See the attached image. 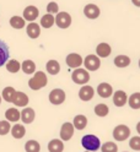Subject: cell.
I'll return each instance as SVG.
<instances>
[{
	"label": "cell",
	"instance_id": "cell-36",
	"mask_svg": "<svg viewBox=\"0 0 140 152\" xmlns=\"http://www.w3.org/2000/svg\"><path fill=\"white\" fill-rule=\"evenodd\" d=\"M129 146L134 151H140V136H133L129 141Z\"/></svg>",
	"mask_w": 140,
	"mask_h": 152
},
{
	"label": "cell",
	"instance_id": "cell-21",
	"mask_svg": "<svg viewBox=\"0 0 140 152\" xmlns=\"http://www.w3.org/2000/svg\"><path fill=\"white\" fill-rule=\"evenodd\" d=\"M48 151L49 152H63L64 151V144L63 140L53 139L48 142Z\"/></svg>",
	"mask_w": 140,
	"mask_h": 152
},
{
	"label": "cell",
	"instance_id": "cell-23",
	"mask_svg": "<svg viewBox=\"0 0 140 152\" xmlns=\"http://www.w3.org/2000/svg\"><path fill=\"white\" fill-rule=\"evenodd\" d=\"M11 135L14 139H22L26 135V128L22 124H15L11 128Z\"/></svg>",
	"mask_w": 140,
	"mask_h": 152
},
{
	"label": "cell",
	"instance_id": "cell-7",
	"mask_svg": "<svg viewBox=\"0 0 140 152\" xmlns=\"http://www.w3.org/2000/svg\"><path fill=\"white\" fill-rule=\"evenodd\" d=\"M65 92L62 88H54L49 92V102L54 106H59L65 101Z\"/></svg>",
	"mask_w": 140,
	"mask_h": 152
},
{
	"label": "cell",
	"instance_id": "cell-38",
	"mask_svg": "<svg viewBox=\"0 0 140 152\" xmlns=\"http://www.w3.org/2000/svg\"><path fill=\"white\" fill-rule=\"evenodd\" d=\"M132 3L135 5V6H138V7H140V0H132Z\"/></svg>",
	"mask_w": 140,
	"mask_h": 152
},
{
	"label": "cell",
	"instance_id": "cell-34",
	"mask_svg": "<svg viewBox=\"0 0 140 152\" xmlns=\"http://www.w3.org/2000/svg\"><path fill=\"white\" fill-rule=\"evenodd\" d=\"M101 151L102 152H118V146H117V144H114V142L107 141L101 146Z\"/></svg>",
	"mask_w": 140,
	"mask_h": 152
},
{
	"label": "cell",
	"instance_id": "cell-39",
	"mask_svg": "<svg viewBox=\"0 0 140 152\" xmlns=\"http://www.w3.org/2000/svg\"><path fill=\"white\" fill-rule=\"evenodd\" d=\"M136 131H138V134L140 135V121H139L138 124H136Z\"/></svg>",
	"mask_w": 140,
	"mask_h": 152
},
{
	"label": "cell",
	"instance_id": "cell-3",
	"mask_svg": "<svg viewBox=\"0 0 140 152\" xmlns=\"http://www.w3.org/2000/svg\"><path fill=\"white\" fill-rule=\"evenodd\" d=\"M71 80L78 83V85H86L90 81V74L86 69L78 68L73 71L71 74Z\"/></svg>",
	"mask_w": 140,
	"mask_h": 152
},
{
	"label": "cell",
	"instance_id": "cell-27",
	"mask_svg": "<svg viewBox=\"0 0 140 152\" xmlns=\"http://www.w3.org/2000/svg\"><path fill=\"white\" fill-rule=\"evenodd\" d=\"M10 26L15 30H21L26 26V20L21 16H12L10 18Z\"/></svg>",
	"mask_w": 140,
	"mask_h": 152
},
{
	"label": "cell",
	"instance_id": "cell-41",
	"mask_svg": "<svg viewBox=\"0 0 140 152\" xmlns=\"http://www.w3.org/2000/svg\"><path fill=\"white\" fill-rule=\"evenodd\" d=\"M86 152H95V151H86Z\"/></svg>",
	"mask_w": 140,
	"mask_h": 152
},
{
	"label": "cell",
	"instance_id": "cell-22",
	"mask_svg": "<svg viewBox=\"0 0 140 152\" xmlns=\"http://www.w3.org/2000/svg\"><path fill=\"white\" fill-rule=\"evenodd\" d=\"M73 125L78 130H84L87 126V118L84 115V114H79V115H76L75 118H74Z\"/></svg>",
	"mask_w": 140,
	"mask_h": 152
},
{
	"label": "cell",
	"instance_id": "cell-35",
	"mask_svg": "<svg viewBox=\"0 0 140 152\" xmlns=\"http://www.w3.org/2000/svg\"><path fill=\"white\" fill-rule=\"evenodd\" d=\"M11 130L10 121L7 120H0V135H6L9 134V131Z\"/></svg>",
	"mask_w": 140,
	"mask_h": 152
},
{
	"label": "cell",
	"instance_id": "cell-26",
	"mask_svg": "<svg viewBox=\"0 0 140 152\" xmlns=\"http://www.w3.org/2000/svg\"><path fill=\"white\" fill-rule=\"evenodd\" d=\"M15 94H16V90L11 86H7L3 90V93H1V97L4 101L9 102V103H12L14 101V97H15Z\"/></svg>",
	"mask_w": 140,
	"mask_h": 152
},
{
	"label": "cell",
	"instance_id": "cell-4",
	"mask_svg": "<svg viewBox=\"0 0 140 152\" xmlns=\"http://www.w3.org/2000/svg\"><path fill=\"white\" fill-rule=\"evenodd\" d=\"M84 65H85V69L87 71H96L101 66V60L97 55L90 54L84 59Z\"/></svg>",
	"mask_w": 140,
	"mask_h": 152
},
{
	"label": "cell",
	"instance_id": "cell-31",
	"mask_svg": "<svg viewBox=\"0 0 140 152\" xmlns=\"http://www.w3.org/2000/svg\"><path fill=\"white\" fill-rule=\"evenodd\" d=\"M5 66H6V70H7L9 72H11V74H16V72L20 71V69H21V64L18 63L16 59L9 60Z\"/></svg>",
	"mask_w": 140,
	"mask_h": 152
},
{
	"label": "cell",
	"instance_id": "cell-16",
	"mask_svg": "<svg viewBox=\"0 0 140 152\" xmlns=\"http://www.w3.org/2000/svg\"><path fill=\"white\" fill-rule=\"evenodd\" d=\"M26 32H27V36L32 39H36V38H38L40 34H41V27L38 23L36 22H30L26 27Z\"/></svg>",
	"mask_w": 140,
	"mask_h": 152
},
{
	"label": "cell",
	"instance_id": "cell-32",
	"mask_svg": "<svg viewBox=\"0 0 140 152\" xmlns=\"http://www.w3.org/2000/svg\"><path fill=\"white\" fill-rule=\"evenodd\" d=\"M25 150H26V152H40L41 145L38 144V141H36V140H29L25 144Z\"/></svg>",
	"mask_w": 140,
	"mask_h": 152
},
{
	"label": "cell",
	"instance_id": "cell-37",
	"mask_svg": "<svg viewBox=\"0 0 140 152\" xmlns=\"http://www.w3.org/2000/svg\"><path fill=\"white\" fill-rule=\"evenodd\" d=\"M47 12L52 14V15L58 14V12H59V6H58V4L55 3V1L48 3V5H47Z\"/></svg>",
	"mask_w": 140,
	"mask_h": 152
},
{
	"label": "cell",
	"instance_id": "cell-2",
	"mask_svg": "<svg viewBox=\"0 0 140 152\" xmlns=\"http://www.w3.org/2000/svg\"><path fill=\"white\" fill-rule=\"evenodd\" d=\"M81 145L86 151H97L101 147V141L96 135L87 134L81 139Z\"/></svg>",
	"mask_w": 140,
	"mask_h": 152
},
{
	"label": "cell",
	"instance_id": "cell-8",
	"mask_svg": "<svg viewBox=\"0 0 140 152\" xmlns=\"http://www.w3.org/2000/svg\"><path fill=\"white\" fill-rule=\"evenodd\" d=\"M74 130H75V128H74L73 123H64V124L62 125L60 128V140L63 141H69L73 135H74Z\"/></svg>",
	"mask_w": 140,
	"mask_h": 152
},
{
	"label": "cell",
	"instance_id": "cell-18",
	"mask_svg": "<svg viewBox=\"0 0 140 152\" xmlns=\"http://www.w3.org/2000/svg\"><path fill=\"white\" fill-rule=\"evenodd\" d=\"M112 53V48L108 43H100L96 47V55L98 58H107Z\"/></svg>",
	"mask_w": 140,
	"mask_h": 152
},
{
	"label": "cell",
	"instance_id": "cell-19",
	"mask_svg": "<svg viewBox=\"0 0 140 152\" xmlns=\"http://www.w3.org/2000/svg\"><path fill=\"white\" fill-rule=\"evenodd\" d=\"M9 60V47L7 44L0 39V66H3Z\"/></svg>",
	"mask_w": 140,
	"mask_h": 152
},
{
	"label": "cell",
	"instance_id": "cell-5",
	"mask_svg": "<svg viewBox=\"0 0 140 152\" xmlns=\"http://www.w3.org/2000/svg\"><path fill=\"white\" fill-rule=\"evenodd\" d=\"M129 135H130V129L124 124L117 125L113 129V137L117 141H124L129 137Z\"/></svg>",
	"mask_w": 140,
	"mask_h": 152
},
{
	"label": "cell",
	"instance_id": "cell-10",
	"mask_svg": "<svg viewBox=\"0 0 140 152\" xmlns=\"http://www.w3.org/2000/svg\"><path fill=\"white\" fill-rule=\"evenodd\" d=\"M93 96H95V90H93V87H91L90 85H84L79 91V97L84 102L91 101L93 98Z\"/></svg>",
	"mask_w": 140,
	"mask_h": 152
},
{
	"label": "cell",
	"instance_id": "cell-13",
	"mask_svg": "<svg viewBox=\"0 0 140 152\" xmlns=\"http://www.w3.org/2000/svg\"><path fill=\"white\" fill-rule=\"evenodd\" d=\"M97 93L102 98H109L112 94H113V88H112V86L109 83L102 82L97 86Z\"/></svg>",
	"mask_w": 140,
	"mask_h": 152
},
{
	"label": "cell",
	"instance_id": "cell-17",
	"mask_svg": "<svg viewBox=\"0 0 140 152\" xmlns=\"http://www.w3.org/2000/svg\"><path fill=\"white\" fill-rule=\"evenodd\" d=\"M34 118H36L34 109H32L30 107H25L23 110L21 112V120L25 123V124H31V123L34 120Z\"/></svg>",
	"mask_w": 140,
	"mask_h": 152
},
{
	"label": "cell",
	"instance_id": "cell-25",
	"mask_svg": "<svg viewBox=\"0 0 140 152\" xmlns=\"http://www.w3.org/2000/svg\"><path fill=\"white\" fill-rule=\"evenodd\" d=\"M113 61L117 68H127V66L130 65V58L127 55H123V54L117 55Z\"/></svg>",
	"mask_w": 140,
	"mask_h": 152
},
{
	"label": "cell",
	"instance_id": "cell-11",
	"mask_svg": "<svg viewBox=\"0 0 140 152\" xmlns=\"http://www.w3.org/2000/svg\"><path fill=\"white\" fill-rule=\"evenodd\" d=\"M101 14V10L100 7L95 4H87L85 7H84V15H85L87 18H90V20H95V18H97Z\"/></svg>",
	"mask_w": 140,
	"mask_h": 152
},
{
	"label": "cell",
	"instance_id": "cell-24",
	"mask_svg": "<svg viewBox=\"0 0 140 152\" xmlns=\"http://www.w3.org/2000/svg\"><path fill=\"white\" fill-rule=\"evenodd\" d=\"M45 69H47V72L51 75H58L60 71V64L57 60H49L47 61Z\"/></svg>",
	"mask_w": 140,
	"mask_h": 152
},
{
	"label": "cell",
	"instance_id": "cell-40",
	"mask_svg": "<svg viewBox=\"0 0 140 152\" xmlns=\"http://www.w3.org/2000/svg\"><path fill=\"white\" fill-rule=\"evenodd\" d=\"M0 103H1V96H0Z\"/></svg>",
	"mask_w": 140,
	"mask_h": 152
},
{
	"label": "cell",
	"instance_id": "cell-28",
	"mask_svg": "<svg viewBox=\"0 0 140 152\" xmlns=\"http://www.w3.org/2000/svg\"><path fill=\"white\" fill-rule=\"evenodd\" d=\"M54 23H55V16H53L52 14L47 12V14L43 15L42 18H41V26H42L43 28H51Z\"/></svg>",
	"mask_w": 140,
	"mask_h": 152
},
{
	"label": "cell",
	"instance_id": "cell-12",
	"mask_svg": "<svg viewBox=\"0 0 140 152\" xmlns=\"http://www.w3.org/2000/svg\"><path fill=\"white\" fill-rule=\"evenodd\" d=\"M40 15V10L33 5H29L23 10V18L29 22H33Z\"/></svg>",
	"mask_w": 140,
	"mask_h": 152
},
{
	"label": "cell",
	"instance_id": "cell-6",
	"mask_svg": "<svg viewBox=\"0 0 140 152\" xmlns=\"http://www.w3.org/2000/svg\"><path fill=\"white\" fill-rule=\"evenodd\" d=\"M55 25H57L59 28H68L70 25H71V16L70 14L65 12V11H62V12H58L57 16H55Z\"/></svg>",
	"mask_w": 140,
	"mask_h": 152
},
{
	"label": "cell",
	"instance_id": "cell-1",
	"mask_svg": "<svg viewBox=\"0 0 140 152\" xmlns=\"http://www.w3.org/2000/svg\"><path fill=\"white\" fill-rule=\"evenodd\" d=\"M47 82H48L47 75L43 71H36L32 77L29 80V86L33 91H38L47 86Z\"/></svg>",
	"mask_w": 140,
	"mask_h": 152
},
{
	"label": "cell",
	"instance_id": "cell-9",
	"mask_svg": "<svg viewBox=\"0 0 140 152\" xmlns=\"http://www.w3.org/2000/svg\"><path fill=\"white\" fill-rule=\"evenodd\" d=\"M65 61H67V65L69 66V68H71V69H78V68H80V66L84 64V60L81 58V55L78 54V53H70L67 56Z\"/></svg>",
	"mask_w": 140,
	"mask_h": 152
},
{
	"label": "cell",
	"instance_id": "cell-42",
	"mask_svg": "<svg viewBox=\"0 0 140 152\" xmlns=\"http://www.w3.org/2000/svg\"><path fill=\"white\" fill-rule=\"evenodd\" d=\"M139 68H140V59H139Z\"/></svg>",
	"mask_w": 140,
	"mask_h": 152
},
{
	"label": "cell",
	"instance_id": "cell-20",
	"mask_svg": "<svg viewBox=\"0 0 140 152\" xmlns=\"http://www.w3.org/2000/svg\"><path fill=\"white\" fill-rule=\"evenodd\" d=\"M5 118H6L7 121H10V123H16L18 119L21 118V112L17 108H9L5 112Z\"/></svg>",
	"mask_w": 140,
	"mask_h": 152
},
{
	"label": "cell",
	"instance_id": "cell-29",
	"mask_svg": "<svg viewBox=\"0 0 140 152\" xmlns=\"http://www.w3.org/2000/svg\"><path fill=\"white\" fill-rule=\"evenodd\" d=\"M21 69H22V71H23L25 74H27V75L34 74V72H36V64H34V61L27 59V60H25V61L21 64Z\"/></svg>",
	"mask_w": 140,
	"mask_h": 152
},
{
	"label": "cell",
	"instance_id": "cell-30",
	"mask_svg": "<svg viewBox=\"0 0 140 152\" xmlns=\"http://www.w3.org/2000/svg\"><path fill=\"white\" fill-rule=\"evenodd\" d=\"M129 107L132 109H140V92H135L128 99Z\"/></svg>",
	"mask_w": 140,
	"mask_h": 152
},
{
	"label": "cell",
	"instance_id": "cell-14",
	"mask_svg": "<svg viewBox=\"0 0 140 152\" xmlns=\"http://www.w3.org/2000/svg\"><path fill=\"white\" fill-rule=\"evenodd\" d=\"M29 96L25 93V92H21V91H16V94L14 97V101L12 103L15 104L16 107H27V104H29Z\"/></svg>",
	"mask_w": 140,
	"mask_h": 152
},
{
	"label": "cell",
	"instance_id": "cell-15",
	"mask_svg": "<svg viewBox=\"0 0 140 152\" xmlns=\"http://www.w3.org/2000/svg\"><path fill=\"white\" fill-rule=\"evenodd\" d=\"M128 102V96H127V93L122 90H118L113 93V103L116 104L117 107H123L125 106Z\"/></svg>",
	"mask_w": 140,
	"mask_h": 152
},
{
	"label": "cell",
	"instance_id": "cell-33",
	"mask_svg": "<svg viewBox=\"0 0 140 152\" xmlns=\"http://www.w3.org/2000/svg\"><path fill=\"white\" fill-rule=\"evenodd\" d=\"M95 114L98 117H106L107 114L109 113V108L107 104L105 103H100V104H96V107H95Z\"/></svg>",
	"mask_w": 140,
	"mask_h": 152
}]
</instances>
